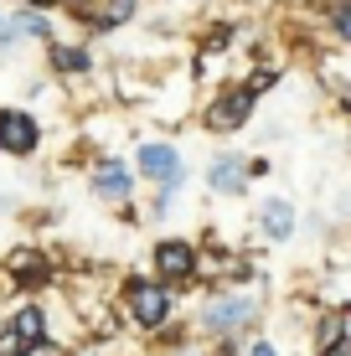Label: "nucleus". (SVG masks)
<instances>
[{
  "label": "nucleus",
  "instance_id": "obj_1",
  "mask_svg": "<svg viewBox=\"0 0 351 356\" xmlns=\"http://www.w3.org/2000/svg\"><path fill=\"white\" fill-rule=\"evenodd\" d=\"M263 310H269V294L263 289H222V284H207L197 305V321H191V336L212 341H248L259 330Z\"/></svg>",
  "mask_w": 351,
  "mask_h": 356
},
{
  "label": "nucleus",
  "instance_id": "obj_2",
  "mask_svg": "<svg viewBox=\"0 0 351 356\" xmlns=\"http://www.w3.org/2000/svg\"><path fill=\"white\" fill-rule=\"evenodd\" d=\"M176 305H181V294L165 289L161 279H150V274H124V284H119V310H124V325L135 330V336H145V341L176 321Z\"/></svg>",
  "mask_w": 351,
  "mask_h": 356
},
{
  "label": "nucleus",
  "instance_id": "obj_3",
  "mask_svg": "<svg viewBox=\"0 0 351 356\" xmlns=\"http://www.w3.org/2000/svg\"><path fill=\"white\" fill-rule=\"evenodd\" d=\"M150 279H161L176 294L202 284V238H191V232H161L150 243Z\"/></svg>",
  "mask_w": 351,
  "mask_h": 356
},
{
  "label": "nucleus",
  "instance_id": "obj_4",
  "mask_svg": "<svg viewBox=\"0 0 351 356\" xmlns=\"http://www.w3.org/2000/svg\"><path fill=\"white\" fill-rule=\"evenodd\" d=\"M129 170H135V181H145V186H191V165H186L176 140H140Z\"/></svg>",
  "mask_w": 351,
  "mask_h": 356
},
{
  "label": "nucleus",
  "instance_id": "obj_5",
  "mask_svg": "<svg viewBox=\"0 0 351 356\" xmlns=\"http://www.w3.org/2000/svg\"><path fill=\"white\" fill-rule=\"evenodd\" d=\"M0 268H6L10 289L16 294H42L57 284V259L47 248H36V243H16V248L0 259Z\"/></svg>",
  "mask_w": 351,
  "mask_h": 356
},
{
  "label": "nucleus",
  "instance_id": "obj_6",
  "mask_svg": "<svg viewBox=\"0 0 351 356\" xmlns=\"http://www.w3.org/2000/svg\"><path fill=\"white\" fill-rule=\"evenodd\" d=\"M42 140H47V129H42V119H36V108H26V104L0 108V155H6V161H31V155L42 150Z\"/></svg>",
  "mask_w": 351,
  "mask_h": 356
},
{
  "label": "nucleus",
  "instance_id": "obj_7",
  "mask_svg": "<svg viewBox=\"0 0 351 356\" xmlns=\"http://www.w3.org/2000/svg\"><path fill=\"white\" fill-rule=\"evenodd\" d=\"M135 170H129L124 155H93V165H88V191L99 196V202L108 207H135Z\"/></svg>",
  "mask_w": 351,
  "mask_h": 356
},
{
  "label": "nucleus",
  "instance_id": "obj_8",
  "mask_svg": "<svg viewBox=\"0 0 351 356\" xmlns=\"http://www.w3.org/2000/svg\"><path fill=\"white\" fill-rule=\"evenodd\" d=\"M0 325H6V336L16 341L21 351H26V346L52 336V310H47L36 294H21V300H10L6 310H0Z\"/></svg>",
  "mask_w": 351,
  "mask_h": 356
},
{
  "label": "nucleus",
  "instance_id": "obj_9",
  "mask_svg": "<svg viewBox=\"0 0 351 356\" xmlns=\"http://www.w3.org/2000/svg\"><path fill=\"white\" fill-rule=\"evenodd\" d=\"M253 108H259V98H253L243 83H233V88H217L212 93V104L202 108V124H207L212 134H238V129H248Z\"/></svg>",
  "mask_w": 351,
  "mask_h": 356
},
{
  "label": "nucleus",
  "instance_id": "obj_10",
  "mask_svg": "<svg viewBox=\"0 0 351 356\" xmlns=\"http://www.w3.org/2000/svg\"><path fill=\"white\" fill-rule=\"evenodd\" d=\"M248 155L243 150H217L212 161H207V170H202V181H207V196H217V202H243L248 196Z\"/></svg>",
  "mask_w": 351,
  "mask_h": 356
},
{
  "label": "nucleus",
  "instance_id": "obj_11",
  "mask_svg": "<svg viewBox=\"0 0 351 356\" xmlns=\"http://www.w3.org/2000/svg\"><path fill=\"white\" fill-rule=\"evenodd\" d=\"M253 227H259V238L263 243H295V232H300V207L289 202V196H263L259 202V212H253Z\"/></svg>",
  "mask_w": 351,
  "mask_h": 356
},
{
  "label": "nucleus",
  "instance_id": "obj_12",
  "mask_svg": "<svg viewBox=\"0 0 351 356\" xmlns=\"http://www.w3.org/2000/svg\"><path fill=\"white\" fill-rule=\"evenodd\" d=\"M47 63H52L57 78H93L99 72L93 47H83V42H47Z\"/></svg>",
  "mask_w": 351,
  "mask_h": 356
},
{
  "label": "nucleus",
  "instance_id": "obj_13",
  "mask_svg": "<svg viewBox=\"0 0 351 356\" xmlns=\"http://www.w3.org/2000/svg\"><path fill=\"white\" fill-rule=\"evenodd\" d=\"M0 26L6 31H16L21 42H57V31H52V16L47 10H31V6H10L6 16H0Z\"/></svg>",
  "mask_w": 351,
  "mask_h": 356
},
{
  "label": "nucleus",
  "instance_id": "obj_14",
  "mask_svg": "<svg viewBox=\"0 0 351 356\" xmlns=\"http://www.w3.org/2000/svg\"><path fill=\"white\" fill-rule=\"evenodd\" d=\"M140 6H145V0H99V6H93L83 21H88L93 36H108V31H124L129 21L140 16Z\"/></svg>",
  "mask_w": 351,
  "mask_h": 356
},
{
  "label": "nucleus",
  "instance_id": "obj_15",
  "mask_svg": "<svg viewBox=\"0 0 351 356\" xmlns=\"http://www.w3.org/2000/svg\"><path fill=\"white\" fill-rule=\"evenodd\" d=\"M341 341H351V321H346V310H316V315H310V351L341 346Z\"/></svg>",
  "mask_w": 351,
  "mask_h": 356
},
{
  "label": "nucleus",
  "instance_id": "obj_16",
  "mask_svg": "<svg viewBox=\"0 0 351 356\" xmlns=\"http://www.w3.org/2000/svg\"><path fill=\"white\" fill-rule=\"evenodd\" d=\"M181 196H186V186H155V196L145 202V212H140V222H165V217L181 207Z\"/></svg>",
  "mask_w": 351,
  "mask_h": 356
},
{
  "label": "nucleus",
  "instance_id": "obj_17",
  "mask_svg": "<svg viewBox=\"0 0 351 356\" xmlns=\"http://www.w3.org/2000/svg\"><path fill=\"white\" fill-rule=\"evenodd\" d=\"M325 26H331V42H336V47L351 42V0H331V10H325Z\"/></svg>",
  "mask_w": 351,
  "mask_h": 356
},
{
  "label": "nucleus",
  "instance_id": "obj_18",
  "mask_svg": "<svg viewBox=\"0 0 351 356\" xmlns=\"http://www.w3.org/2000/svg\"><path fill=\"white\" fill-rule=\"evenodd\" d=\"M279 78H284V72H279V67H274V63H259V67H253V72H248V83H243V88H248L253 98H259V93H269V88H279Z\"/></svg>",
  "mask_w": 351,
  "mask_h": 356
},
{
  "label": "nucleus",
  "instance_id": "obj_19",
  "mask_svg": "<svg viewBox=\"0 0 351 356\" xmlns=\"http://www.w3.org/2000/svg\"><path fill=\"white\" fill-rule=\"evenodd\" d=\"M238 356H284V346H279L274 336H263V330H253V336L243 341V351H238Z\"/></svg>",
  "mask_w": 351,
  "mask_h": 356
},
{
  "label": "nucleus",
  "instance_id": "obj_20",
  "mask_svg": "<svg viewBox=\"0 0 351 356\" xmlns=\"http://www.w3.org/2000/svg\"><path fill=\"white\" fill-rule=\"evenodd\" d=\"M21 356H72V351H67V346H63L57 336H47V341H36V346H26Z\"/></svg>",
  "mask_w": 351,
  "mask_h": 356
},
{
  "label": "nucleus",
  "instance_id": "obj_21",
  "mask_svg": "<svg viewBox=\"0 0 351 356\" xmlns=\"http://www.w3.org/2000/svg\"><path fill=\"white\" fill-rule=\"evenodd\" d=\"M243 165H248V181H263V176L274 170V165H269V155H248Z\"/></svg>",
  "mask_w": 351,
  "mask_h": 356
},
{
  "label": "nucleus",
  "instance_id": "obj_22",
  "mask_svg": "<svg viewBox=\"0 0 351 356\" xmlns=\"http://www.w3.org/2000/svg\"><path fill=\"white\" fill-rule=\"evenodd\" d=\"M0 212H21V196L16 191H0Z\"/></svg>",
  "mask_w": 351,
  "mask_h": 356
},
{
  "label": "nucleus",
  "instance_id": "obj_23",
  "mask_svg": "<svg viewBox=\"0 0 351 356\" xmlns=\"http://www.w3.org/2000/svg\"><path fill=\"white\" fill-rule=\"evenodd\" d=\"M93 6H99V0H63V10H78V16H88Z\"/></svg>",
  "mask_w": 351,
  "mask_h": 356
},
{
  "label": "nucleus",
  "instance_id": "obj_24",
  "mask_svg": "<svg viewBox=\"0 0 351 356\" xmlns=\"http://www.w3.org/2000/svg\"><path fill=\"white\" fill-rule=\"evenodd\" d=\"M310 356H351V341H341V346H325V351H310Z\"/></svg>",
  "mask_w": 351,
  "mask_h": 356
},
{
  "label": "nucleus",
  "instance_id": "obj_25",
  "mask_svg": "<svg viewBox=\"0 0 351 356\" xmlns=\"http://www.w3.org/2000/svg\"><path fill=\"white\" fill-rule=\"evenodd\" d=\"M26 6H31V10H47V16H52V10L63 6V0H26Z\"/></svg>",
  "mask_w": 351,
  "mask_h": 356
},
{
  "label": "nucleus",
  "instance_id": "obj_26",
  "mask_svg": "<svg viewBox=\"0 0 351 356\" xmlns=\"http://www.w3.org/2000/svg\"><path fill=\"white\" fill-rule=\"evenodd\" d=\"M114 356H129V351H114Z\"/></svg>",
  "mask_w": 351,
  "mask_h": 356
},
{
  "label": "nucleus",
  "instance_id": "obj_27",
  "mask_svg": "<svg viewBox=\"0 0 351 356\" xmlns=\"http://www.w3.org/2000/svg\"><path fill=\"white\" fill-rule=\"evenodd\" d=\"M0 16H6V10H0Z\"/></svg>",
  "mask_w": 351,
  "mask_h": 356
}]
</instances>
